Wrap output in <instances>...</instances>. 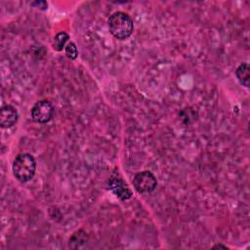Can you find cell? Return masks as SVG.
Returning <instances> with one entry per match:
<instances>
[{"label":"cell","mask_w":250,"mask_h":250,"mask_svg":"<svg viewBox=\"0 0 250 250\" xmlns=\"http://www.w3.org/2000/svg\"><path fill=\"white\" fill-rule=\"evenodd\" d=\"M31 6H35L36 8H40L42 10H46L48 7V4L45 1H36L31 3Z\"/></svg>","instance_id":"8fae6325"},{"label":"cell","mask_w":250,"mask_h":250,"mask_svg":"<svg viewBox=\"0 0 250 250\" xmlns=\"http://www.w3.org/2000/svg\"><path fill=\"white\" fill-rule=\"evenodd\" d=\"M68 39H69V35L66 32L61 31V32L57 33L52 42L53 49L57 52L62 51V49H64L65 45L67 44Z\"/></svg>","instance_id":"9c48e42d"},{"label":"cell","mask_w":250,"mask_h":250,"mask_svg":"<svg viewBox=\"0 0 250 250\" xmlns=\"http://www.w3.org/2000/svg\"><path fill=\"white\" fill-rule=\"evenodd\" d=\"M55 107L48 100H40L36 102L30 111L31 118L36 123H48L54 116Z\"/></svg>","instance_id":"3957f363"},{"label":"cell","mask_w":250,"mask_h":250,"mask_svg":"<svg viewBox=\"0 0 250 250\" xmlns=\"http://www.w3.org/2000/svg\"><path fill=\"white\" fill-rule=\"evenodd\" d=\"M88 241V235L83 229H79L75 231L71 237L69 238V247L71 248H79L83 246Z\"/></svg>","instance_id":"ba28073f"},{"label":"cell","mask_w":250,"mask_h":250,"mask_svg":"<svg viewBox=\"0 0 250 250\" xmlns=\"http://www.w3.org/2000/svg\"><path fill=\"white\" fill-rule=\"evenodd\" d=\"M19 118V113L17 109L11 105L6 104L0 109V125L2 128H11L13 127Z\"/></svg>","instance_id":"8992f818"},{"label":"cell","mask_w":250,"mask_h":250,"mask_svg":"<svg viewBox=\"0 0 250 250\" xmlns=\"http://www.w3.org/2000/svg\"><path fill=\"white\" fill-rule=\"evenodd\" d=\"M64 51H65V55L68 59L70 60H75L78 56V51H77V47L73 42H67V44L64 47Z\"/></svg>","instance_id":"30bf717a"},{"label":"cell","mask_w":250,"mask_h":250,"mask_svg":"<svg viewBox=\"0 0 250 250\" xmlns=\"http://www.w3.org/2000/svg\"><path fill=\"white\" fill-rule=\"evenodd\" d=\"M235 76L241 85L245 86L246 88H249L250 67L247 62H242L236 67Z\"/></svg>","instance_id":"52a82bcc"},{"label":"cell","mask_w":250,"mask_h":250,"mask_svg":"<svg viewBox=\"0 0 250 250\" xmlns=\"http://www.w3.org/2000/svg\"><path fill=\"white\" fill-rule=\"evenodd\" d=\"M133 185L137 192L141 194H146L152 192L156 186L157 180L150 171H142L135 175L133 179Z\"/></svg>","instance_id":"277c9868"},{"label":"cell","mask_w":250,"mask_h":250,"mask_svg":"<svg viewBox=\"0 0 250 250\" xmlns=\"http://www.w3.org/2000/svg\"><path fill=\"white\" fill-rule=\"evenodd\" d=\"M108 30L112 36L119 40H125L131 36L134 23L130 16L124 12H115L107 20Z\"/></svg>","instance_id":"6da1fadb"},{"label":"cell","mask_w":250,"mask_h":250,"mask_svg":"<svg viewBox=\"0 0 250 250\" xmlns=\"http://www.w3.org/2000/svg\"><path fill=\"white\" fill-rule=\"evenodd\" d=\"M108 188L121 200H127L132 196V190L118 175H112L109 178Z\"/></svg>","instance_id":"5b68a950"},{"label":"cell","mask_w":250,"mask_h":250,"mask_svg":"<svg viewBox=\"0 0 250 250\" xmlns=\"http://www.w3.org/2000/svg\"><path fill=\"white\" fill-rule=\"evenodd\" d=\"M14 177L21 183H26L33 179L36 171V161L29 153H20L14 159L12 165Z\"/></svg>","instance_id":"7a4b0ae2"},{"label":"cell","mask_w":250,"mask_h":250,"mask_svg":"<svg viewBox=\"0 0 250 250\" xmlns=\"http://www.w3.org/2000/svg\"><path fill=\"white\" fill-rule=\"evenodd\" d=\"M212 248H224V249H227L228 247L226 245H223V244H216Z\"/></svg>","instance_id":"7c38bea8"}]
</instances>
